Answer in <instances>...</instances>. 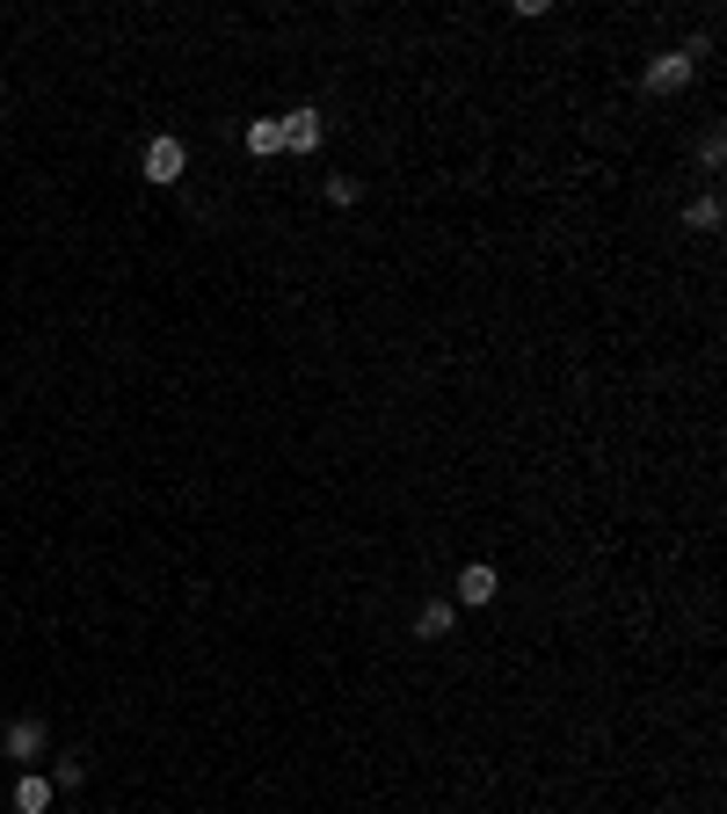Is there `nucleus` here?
<instances>
[{"label":"nucleus","mask_w":727,"mask_h":814,"mask_svg":"<svg viewBox=\"0 0 727 814\" xmlns=\"http://www.w3.org/2000/svg\"><path fill=\"white\" fill-rule=\"evenodd\" d=\"M698 52H706V36H698V44H684V52H655V59H647V87H655V95H676V87H692Z\"/></svg>","instance_id":"f257e3e1"},{"label":"nucleus","mask_w":727,"mask_h":814,"mask_svg":"<svg viewBox=\"0 0 727 814\" xmlns=\"http://www.w3.org/2000/svg\"><path fill=\"white\" fill-rule=\"evenodd\" d=\"M182 168H190V154H182V139H168V131H160V139L146 146V160H139V175H146V182H160V190L182 182Z\"/></svg>","instance_id":"f03ea898"},{"label":"nucleus","mask_w":727,"mask_h":814,"mask_svg":"<svg viewBox=\"0 0 727 814\" xmlns=\"http://www.w3.org/2000/svg\"><path fill=\"white\" fill-rule=\"evenodd\" d=\"M277 146H284V154H313V146H320V109H313V103L284 109V117H277Z\"/></svg>","instance_id":"7ed1b4c3"},{"label":"nucleus","mask_w":727,"mask_h":814,"mask_svg":"<svg viewBox=\"0 0 727 814\" xmlns=\"http://www.w3.org/2000/svg\"><path fill=\"white\" fill-rule=\"evenodd\" d=\"M495 590H503V574L487 568V560H473V568H459V582H451V604H495Z\"/></svg>","instance_id":"20e7f679"},{"label":"nucleus","mask_w":727,"mask_h":814,"mask_svg":"<svg viewBox=\"0 0 727 814\" xmlns=\"http://www.w3.org/2000/svg\"><path fill=\"white\" fill-rule=\"evenodd\" d=\"M0 749H8L15 763H36V757H44V720H8Z\"/></svg>","instance_id":"39448f33"},{"label":"nucleus","mask_w":727,"mask_h":814,"mask_svg":"<svg viewBox=\"0 0 727 814\" xmlns=\"http://www.w3.org/2000/svg\"><path fill=\"white\" fill-rule=\"evenodd\" d=\"M52 793H59L52 779H36V771H22V779H15V814H52Z\"/></svg>","instance_id":"423d86ee"},{"label":"nucleus","mask_w":727,"mask_h":814,"mask_svg":"<svg viewBox=\"0 0 727 814\" xmlns=\"http://www.w3.org/2000/svg\"><path fill=\"white\" fill-rule=\"evenodd\" d=\"M415 633H422V641H444V633H451V596H430V604L415 611Z\"/></svg>","instance_id":"0eeeda50"},{"label":"nucleus","mask_w":727,"mask_h":814,"mask_svg":"<svg viewBox=\"0 0 727 814\" xmlns=\"http://www.w3.org/2000/svg\"><path fill=\"white\" fill-rule=\"evenodd\" d=\"M720 197H692V211H684V225H692V233H720Z\"/></svg>","instance_id":"6e6552de"},{"label":"nucleus","mask_w":727,"mask_h":814,"mask_svg":"<svg viewBox=\"0 0 727 814\" xmlns=\"http://www.w3.org/2000/svg\"><path fill=\"white\" fill-rule=\"evenodd\" d=\"M247 154H255V160L284 154V146H277V117H255V124H247Z\"/></svg>","instance_id":"1a4fd4ad"},{"label":"nucleus","mask_w":727,"mask_h":814,"mask_svg":"<svg viewBox=\"0 0 727 814\" xmlns=\"http://www.w3.org/2000/svg\"><path fill=\"white\" fill-rule=\"evenodd\" d=\"M357 197H364L357 175H328V204H357Z\"/></svg>","instance_id":"9d476101"},{"label":"nucleus","mask_w":727,"mask_h":814,"mask_svg":"<svg viewBox=\"0 0 727 814\" xmlns=\"http://www.w3.org/2000/svg\"><path fill=\"white\" fill-rule=\"evenodd\" d=\"M720 160H727V139H720V131H706V139H698V168H720Z\"/></svg>","instance_id":"9b49d317"},{"label":"nucleus","mask_w":727,"mask_h":814,"mask_svg":"<svg viewBox=\"0 0 727 814\" xmlns=\"http://www.w3.org/2000/svg\"><path fill=\"white\" fill-rule=\"evenodd\" d=\"M0 95H8V81H0Z\"/></svg>","instance_id":"f8f14e48"}]
</instances>
